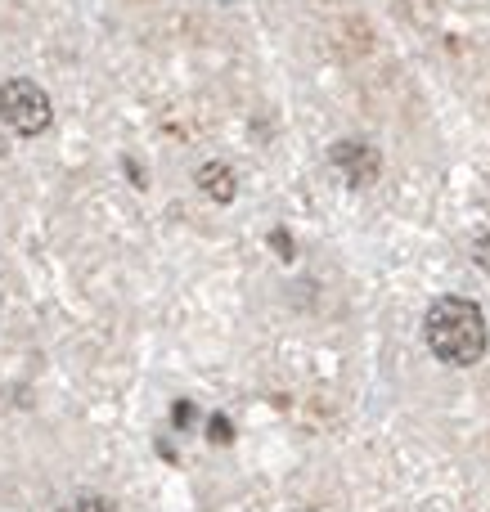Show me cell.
Instances as JSON below:
<instances>
[{"label":"cell","instance_id":"2","mask_svg":"<svg viewBox=\"0 0 490 512\" xmlns=\"http://www.w3.org/2000/svg\"><path fill=\"white\" fill-rule=\"evenodd\" d=\"M0 122L14 126L18 135H41L54 122L50 95L36 86L32 77H14L0 86Z\"/></svg>","mask_w":490,"mask_h":512},{"label":"cell","instance_id":"9","mask_svg":"<svg viewBox=\"0 0 490 512\" xmlns=\"http://www.w3.org/2000/svg\"><path fill=\"white\" fill-rule=\"evenodd\" d=\"M77 512H113V504H108V499H99V495H86L77 504Z\"/></svg>","mask_w":490,"mask_h":512},{"label":"cell","instance_id":"1","mask_svg":"<svg viewBox=\"0 0 490 512\" xmlns=\"http://www.w3.org/2000/svg\"><path fill=\"white\" fill-rule=\"evenodd\" d=\"M423 337H428L432 355L441 364H455V369H468L486 355L490 346V328L477 301L468 297H437L428 306V319H423Z\"/></svg>","mask_w":490,"mask_h":512},{"label":"cell","instance_id":"7","mask_svg":"<svg viewBox=\"0 0 490 512\" xmlns=\"http://www.w3.org/2000/svg\"><path fill=\"white\" fill-rule=\"evenodd\" d=\"M270 243H275V252H279V256H284V261H293V256H297V248H293V239H288V230H275V234H270Z\"/></svg>","mask_w":490,"mask_h":512},{"label":"cell","instance_id":"8","mask_svg":"<svg viewBox=\"0 0 490 512\" xmlns=\"http://www.w3.org/2000/svg\"><path fill=\"white\" fill-rule=\"evenodd\" d=\"M473 261H477V265H482V270L490 274V234H482V239L473 243Z\"/></svg>","mask_w":490,"mask_h":512},{"label":"cell","instance_id":"5","mask_svg":"<svg viewBox=\"0 0 490 512\" xmlns=\"http://www.w3.org/2000/svg\"><path fill=\"white\" fill-rule=\"evenodd\" d=\"M207 436H212V445H230L234 441V423L225 414H212V423H207Z\"/></svg>","mask_w":490,"mask_h":512},{"label":"cell","instance_id":"6","mask_svg":"<svg viewBox=\"0 0 490 512\" xmlns=\"http://www.w3.org/2000/svg\"><path fill=\"white\" fill-rule=\"evenodd\" d=\"M194 414H198V409L189 405V400H176V405H171V423H176V427H194Z\"/></svg>","mask_w":490,"mask_h":512},{"label":"cell","instance_id":"4","mask_svg":"<svg viewBox=\"0 0 490 512\" xmlns=\"http://www.w3.org/2000/svg\"><path fill=\"white\" fill-rule=\"evenodd\" d=\"M194 180L212 203H234V194H239V176L230 171V162H203Z\"/></svg>","mask_w":490,"mask_h":512},{"label":"cell","instance_id":"3","mask_svg":"<svg viewBox=\"0 0 490 512\" xmlns=\"http://www.w3.org/2000/svg\"><path fill=\"white\" fill-rule=\"evenodd\" d=\"M329 162L333 171H338L342 180H347L351 189H365L378 180V167H383V158H378V149H369V144L360 140H342L329 149Z\"/></svg>","mask_w":490,"mask_h":512}]
</instances>
